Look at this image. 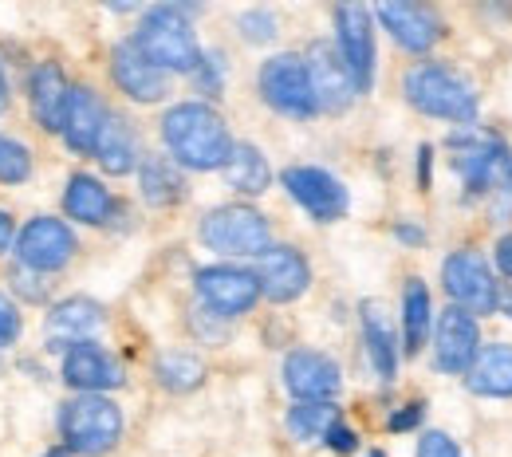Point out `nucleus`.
Here are the masks:
<instances>
[{"label": "nucleus", "mask_w": 512, "mask_h": 457, "mask_svg": "<svg viewBox=\"0 0 512 457\" xmlns=\"http://www.w3.org/2000/svg\"><path fill=\"white\" fill-rule=\"evenodd\" d=\"M327 446H331L335 454H351V450L359 446V438H355V430H347V426L339 422V426H335V430L327 434Z\"/></svg>", "instance_id": "obj_38"}, {"label": "nucleus", "mask_w": 512, "mask_h": 457, "mask_svg": "<svg viewBox=\"0 0 512 457\" xmlns=\"http://www.w3.org/2000/svg\"><path fill=\"white\" fill-rule=\"evenodd\" d=\"M457 174L469 194L512 197V154L501 138L489 134H453Z\"/></svg>", "instance_id": "obj_6"}, {"label": "nucleus", "mask_w": 512, "mask_h": 457, "mask_svg": "<svg viewBox=\"0 0 512 457\" xmlns=\"http://www.w3.org/2000/svg\"><path fill=\"white\" fill-rule=\"evenodd\" d=\"M8 280H12V288H16L24 300H32V304H44V300H48V284H40L44 272H32V268L16 264V268L8 272Z\"/></svg>", "instance_id": "obj_33"}, {"label": "nucleus", "mask_w": 512, "mask_h": 457, "mask_svg": "<svg viewBox=\"0 0 512 457\" xmlns=\"http://www.w3.org/2000/svg\"><path fill=\"white\" fill-rule=\"evenodd\" d=\"M103 327V308L87 296H75L52 308L48 316V339L52 347H79V343H91V335Z\"/></svg>", "instance_id": "obj_21"}, {"label": "nucleus", "mask_w": 512, "mask_h": 457, "mask_svg": "<svg viewBox=\"0 0 512 457\" xmlns=\"http://www.w3.org/2000/svg\"><path fill=\"white\" fill-rule=\"evenodd\" d=\"M430 327H434V308H430V292L422 280H410L406 284V296H402V331H406V355H418L430 339Z\"/></svg>", "instance_id": "obj_28"}, {"label": "nucleus", "mask_w": 512, "mask_h": 457, "mask_svg": "<svg viewBox=\"0 0 512 457\" xmlns=\"http://www.w3.org/2000/svg\"><path fill=\"white\" fill-rule=\"evenodd\" d=\"M406 99L414 111L446 123H473L477 119V91L473 83L446 64H418L406 75Z\"/></svg>", "instance_id": "obj_2"}, {"label": "nucleus", "mask_w": 512, "mask_h": 457, "mask_svg": "<svg viewBox=\"0 0 512 457\" xmlns=\"http://www.w3.org/2000/svg\"><path fill=\"white\" fill-rule=\"evenodd\" d=\"M201 379H205V363L197 355H190V351H166L158 359V383L166 391L186 394L193 387H201Z\"/></svg>", "instance_id": "obj_31"}, {"label": "nucleus", "mask_w": 512, "mask_h": 457, "mask_svg": "<svg viewBox=\"0 0 512 457\" xmlns=\"http://www.w3.org/2000/svg\"><path fill=\"white\" fill-rule=\"evenodd\" d=\"M442 284H446L453 308L469 312V316H489L497 312V280L489 272V264L477 253H453L442 264Z\"/></svg>", "instance_id": "obj_9"}, {"label": "nucleus", "mask_w": 512, "mask_h": 457, "mask_svg": "<svg viewBox=\"0 0 512 457\" xmlns=\"http://www.w3.org/2000/svg\"><path fill=\"white\" fill-rule=\"evenodd\" d=\"M193 284H197L201 304H205L213 316H221V320L245 316L256 300H260V280H256V272L233 268V264H213V268H201Z\"/></svg>", "instance_id": "obj_8"}, {"label": "nucleus", "mask_w": 512, "mask_h": 457, "mask_svg": "<svg viewBox=\"0 0 512 457\" xmlns=\"http://www.w3.org/2000/svg\"><path fill=\"white\" fill-rule=\"evenodd\" d=\"M335 426H339L335 402H296L288 410V430L296 442H327Z\"/></svg>", "instance_id": "obj_30"}, {"label": "nucleus", "mask_w": 512, "mask_h": 457, "mask_svg": "<svg viewBox=\"0 0 512 457\" xmlns=\"http://www.w3.org/2000/svg\"><path fill=\"white\" fill-rule=\"evenodd\" d=\"M284 190L300 209H308L316 221H339L347 213V190L339 178H331L320 166H288L284 170Z\"/></svg>", "instance_id": "obj_12"}, {"label": "nucleus", "mask_w": 512, "mask_h": 457, "mask_svg": "<svg viewBox=\"0 0 512 457\" xmlns=\"http://www.w3.org/2000/svg\"><path fill=\"white\" fill-rule=\"evenodd\" d=\"M103 123H107V107L103 99L91 91V87H71V99H67L64 111V142L75 150V154H95V142L103 134Z\"/></svg>", "instance_id": "obj_20"}, {"label": "nucleus", "mask_w": 512, "mask_h": 457, "mask_svg": "<svg viewBox=\"0 0 512 457\" xmlns=\"http://www.w3.org/2000/svg\"><path fill=\"white\" fill-rule=\"evenodd\" d=\"M398 237L410 241V245H418V241H422V229H414V225H398Z\"/></svg>", "instance_id": "obj_43"}, {"label": "nucleus", "mask_w": 512, "mask_h": 457, "mask_svg": "<svg viewBox=\"0 0 512 457\" xmlns=\"http://www.w3.org/2000/svg\"><path fill=\"white\" fill-rule=\"evenodd\" d=\"M497 312L512 316V284H497Z\"/></svg>", "instance_id": "obj_41"}, {"label": "nucleus", "mask_w": 512, "mask_h": 457, "mask_svg": "<svg viewBox=\"0 0 512 457\" xmlns=\"http://www.w3.org/2000/svg\"><path fill=\"white\" fill-rule=\"evenodd\" d=\"M67 454H71V450H52L48 457H67Z\"/></svg>", "instance_id": "obj_45"}, {"label": "nucleus", "mask_w": 512, "mask_h": 457, "mask_svg": "<svg viewBox=\"0 0 512 457\" xmlns=\"http://www.w3.org/2000/svg\"><path fill=\"white\" fill-rule=\"evenodd\" d=\"M8 107V79H4V67H0V111Z\"/></svg>", "instance_id": "obj_44"}, {"label": "nucleus", "mask_w": 512, "mask_h": 457, "mask_svg": "<svg viewBox=\"0 0 512 457\" xmlns=\"http://www.w3.org/2000/svg\"><path fill=\"white\" fill-rule=\"evenodd\" d=\"M64 209H67V217H75V221H83V225H107V217H111V209H115V197L107 194L103 182H95V178H87V174H75V178L67 182Z\"/></svg>", "instance_id": "obj_25"}, {"label": "nucleus", "mask_w": 512, "mask_h": 457, "mask_svg": "<svg viewBox=\"0 0 512 457\" xmlns=\"http://www.w3.org/2000/svg\"><path fill=\"white\" fill-rule=\"evenodd\" d=\"M12 249V221H8V213H0V253H8Z\"/></svg>", "instance_id": "obj_42"}, {"label": "nucleus", "mask_w": 512, "mask_h": 457, "mask_svg": "<svg viewBox=\"0 0 512 457\" xmlns=\"http://www.w3.org/2000/svg\"><path fill=\"white\" fill-rule=\"evenodd\" d=\"M477 351H481L477 320L449 304L438 316V327H434V367L446 371V375H465L473 367Z\"/></svg>", "instance_id": "obj_13"}, {"label": "nucleus", "mask_w": 512, "mask_h": 457, "mask_svg": "<svg viewBox=\"0 0 512 457\" xmlns=\"http://www.w3.org/2000/svg\"><path fill=\"white\" fill-rule=\"evenodd\" d=\"M28 174H32V154H28V146H20L16 138L0 134V182L20 186V182H28Z\"/></svg>", "instance_id": "obj_32"}, {"label": "nucleus", "mask_w": 512, "mask_h": 457, "mask_svg": "<svg viewBox=\"0 0 512 457\" xmlns=\"http://www.w3.org/2000/svg\"><path fill=\"white\" fill-rule=\"evenodd\" d=\"M304 67H308V79H312V91H316V107L320 111H347L351 107V99L359 91H355V79H351V71L343 64L339 48L316 40L308 48V56H304Z\"/></svg>", "instance_id": "obj_15"}, {"label": "nucleus", "mask_w": 512, "mask_h": 457, "mask_svg": "<svg viewBox=\"0 0 512 457\" xmlns=\"http://www.w3.org/2000/svg\"><path fill=\"white\" fill-rule=\"evenodd\" d=\"M422 402H410V406H402L394 418H390V430H410V426H418L422 422Z\"/></svg>", "instance_id": "obj_39"}, {"label": "nucleus", "mask_w": 512, "mask_h": 457, "mask_svg": "<svg viewBox=\"0 0 512 457\" xmlns=\"http://www.w3.org/2000/svg\"><path fill=\"white\" fill-rule=\"evenodd\" d=\"M363 343H367V355H371V367L379 371V379L390 383L398 371V335H394V324L379 300L363 304Z\"/></svg>", "instance_id": "obj_24"}, {"label": "nucleus", "mask_w": 512, "mask_h": 457, "mask_svg": "<svg viewBox=\"0 0 512 457\" xmlns=\"http://www.w3.org/2000/svg\"><path fill=\"white\" fill-rule=\"evenodd\" d=\"M95 158H99V166L107 174H130L138 166V142H134V131H130L127 119L107 115L103 134L95 142Z\"/></svg>", "instance_id": "obj_26"}, {"label": "nucleus", "mask_w": 512, "mask_h": 457, "mask_svg": "<svg viewBox=\"0 0 512 457\" xmlns=\"http://www.w3.org/2000/svg\"><path fill=\"white\" fill-rule=\"evenodd\" d=\"M16 335H20V316H16V304L0 292V347H8V343H16Z\"/></svg>", "instance_id": "obj_36"}, {"label": "nucleus", "mask_w": 512, "mask_h": 457, "mask_svg": "<svg viewBox=\"0 0 512 457\" xmlns=\"http://www.w3.org/2000/svg\"><path fill=\"white\" fill-rule=\"evenodd\" d=\"M260 95L272 111H280L288 119H312L320 111L308 67L300 56H272L260 67Z\"/></svg>", "instance_id": "obj_7"}, {"label": "nucleus", "mask_w": 512, "mask_h": 457, "mask_svg": "<svg viewBox=\"0 0 512 457\" xmlns=\"http://www.w3.org/2000/svg\"><path fill=\"white\" fill-rule=\"evenodd\" d=\"M28 99H32V115L44 131H60L64 127V111L67 99H71V87H67L64 71L56 64H40L32 71V83H28Z\"/></svg>", "instance_id": "obj_22"}, {"label": "nucleus", "mask_w": 512, "mask_h": 457, "mask_svg": "<svg viewBox=\"0 0 512 457\" xmlns=\"http://www.w3.org/2000/svg\"><path fill=\"white\" fill-rule=\"evenodd\" d=\"M142 197L158 209L186 197V182L170 158H142Z\"/></svg>", "instance_id": "obj_29"}, {"label": "nucleus", "mask_w": 512, "mask_h": 457, "mask_svg": "<svg viewBox=\"0 0 512 457\" xmlns=\"http://www.w3.org/2000/svg\"><path fill=\"white\" fill-rule=\"evenodd\" d=\"M197 83H201L205 91H213V95H217V87H221V56H205V52H201Z\"/></svg>", "instance_id": "obj_37"}, {"label": "nucleus", "mask_w": 512, "mask_h": 457, "mask_svg": "<svg viewBox=\"0 0 512 457\" xmlns=\"http://www.w3.org/2000/svg\"><path fill=\"white\" fill-rule=\"evenodd\" d=\"M162 142L170 158L186 170H225L233 138L225 119L205 103H178L162 119Z\"/></svg>", "instance_id": "obj_1"}, {"label": "nucleus", "mask_w": 512, "mask_h": 457, "mask_svg": "<svg viewBox=\"0 0 512 457\" xmlns=\"http://www.w3.org/2000/svg\"><path fill=\"white\" fill-rule=\"evenodd\" d=\"M201 241L225 257H264L272 249L268 221L253 205H217L213 213H205Z\"/></svg>", "instance_id": "obj_5"}, {"label": "nucleus", "mask_w": 512, "mask_h": 457, "mask_svg": "<svg viewBox=\"0 0 512 457\" xmlns=\"http://www.w3.org/2000/svg\"><path fill=\"white\" fill-rule=\"evenodd\" d=\"M469 391L481 398H512V347L509 343H489L477 351L473 367L465 371Z\"/></svg>", "instance_id": "obj_23"}, {"label": "nucleus", "mask_w": 512, "mask_h": 457, "mask_svg": "<svg viewBox=\"0 0 512 457\" xmlns=\"http://www.w3.org/2000/svg\"><path fill=\"white\" fill-rule=\"evenodd\" d=\"M241 32H245V40L264 44V40H272V36H276V16H272V12H264V8H253V12H245V16H241Z\"/></svg>", "instance_id": "obj_34"}, {"label": "nucleus", "mask_w": 512, "mask_h": 457, "mask_svg": "<svg viewBox=\"0 0 512 457\" xmlns=\"http://www.w3.org/2000/svg\"><path fill=\"white\" fill-rule=\"evenodd\" d=\"M64 383L83 394H103L123 387V367L95 343H79L64 355Z\"/></svg>", "instance_id": "obj_17"}, {"label": "nucleus", "mask_w": 512, "mask_h": 457, "mask_svg": "<svg viewBox=\"0 0 512 457\" xmlns=\"http://www.w3.org/2000/svg\"><path fill=\"white\" fill-rule=\"evenodd\" d=\"M60 434H64V450L71 454H107L123 438V410L107 394H79L60 414Z\"/></svg>", "instance_id": "obj_4"}, {"label": "nucleus", "mask_w": 512, "mask_h": 457, "mask_svg": "<svg viewBox=\"0 0 512 457\" xmlns=\"http://www.w3.org/2000/svg\"><path fill=\"white\" fill-rule=\"evenodd\" d=\"M75 257V233L56 217H32L16 237V261L32 272H60Z\"/></svg>", "instance_id": "obj_11"}, {"label": "nucleus", "mask_w": 512, "mask_h": 457, "mask_svg": "<svg viewBox=\"0 0 512 457\" xmlns=\"http://www.w3.org/2000/svg\"><path fill=\"white\" fill-rule=\"evenodd\" d=\"M256 280H260V292H264L272 304H292L296 296L308 292L312 268L304 261V253H296V249H288V245H276V249H268V253L260 257Z\"/></svg>", "instance_id": "obj_16"}, {"label": "nucleus", "mask_w": 512, "mask_h": 457, "mask_svg": "<svg viewBox=\"0 0 512 457\" xmlns=\"http://www.w3.org/2000/svg\"><path fill=\"white\" fill-rule=\"evenodd\" d=\"M375 16L383 20V28L394 36L398 48L406 52H430L438 40V20L430 8L422 4H402V0H386L375 8Z\"/></svg>", "instance_id": "obj_18"}, {"label": "nucleus", "mask_w": 512, "mask_h": 457, "mask_svg": "<svg viewBox=\"0 0 512 457\" xmlns=\"http://www.w3.org/2000/svg\"><path fill=\"white\" fill-rule=\"evenodd\" d=\"M418 457H461L457 450V442L442 434V430H430V434H422V442H418Z\"/></svg>", "instance_id": "obj_35"}, {"label": "nucleus", "mask_w": 512, "mask_h": 457, "mask_svg": "<svg viewBox=\"0 0 512 457\" xmlns=\"http://www.w3.org/2000/svg\"><path fill=\"white\" fill-rule=\"evenodd\" d=\"M134 48L158 71H197L201 64V48H197L190 20L174 4H158L142 16L134 32Z\"/></svg>", "instance_id": "obj_3"}, {"label": "nucleus", "mask_w": 512, "mask_h": 457, "mask_svg": "<svg viewBox=\"0 0 512 457\" xmlns=\"http://www.w3.org/2000/svg\"><path fill=\"white\" fill-rule=\"evenodd\" d=\"M497 268H501V272L512 280V233L497 241Z\"/></svg>", "instance_id": "obj_40"}, {"label": "nucleus", "mask_w": 512, "mask_h": 457, "mask_svg": "<svg viewBox=\"0 0 512 457\" xmlns=\"http://www.w3.org/2000/svg\"><path fill=\"white\" fill-rule=\"evenodd\" d=\"M284 387L296 394V402H331L343 387V375L339 363L327 359L323 351L300 347L284 359Z\"/></svg>", "instance_id": "obj_14"}, {"label": "nucleus", "mask_w": 512, "mask_h": 457, "mask_svg": "<svg viewBox=\"0 0 512 457\" xmlns=\"http://www.w3.org/2000/svg\"><path fill=\"white\" fill-rule=\"evenodd\" d=\"M335 32H339V56L355 79V91H371L375 83V28L371 8L363 4H339L335 8Z\"/></svg>", "instance_id": "obj_10"}, {"label": "nucleus", "mask_w": 512, "mask_h": 457, "mask_svg": "<svg viewBox=\"0 0 512 457\" xmlns=\"http://www.w3.org/2000/svg\"><path fill=\"white\" fill-rule=\"evenodd\" d=\"M111 75H115V83L123 87V95H130L134 103H158V99L166 95V71H158V67L150 64V60L134 48V40L115 48V56H111Z\"/></svg>", "instance_id": "obj_19"}, {"label": "nucleus", "mask_w": 512, "mask_h": 457, "mask_svg": "<svg viewBox=\"0 0 512 457\" xmlns=\"http://www.w3.org/2000/svg\"><path fill=\"white\" fill-rule=\"evenodd\" d=\"M371 457H383V454H371Z\"/></svg>", "instance_id": "obj_46"}, {"label": "nucleus", "mask_w": 512, "mask_h": 457, "mask_svg": "<svg viewBox=\"0 0 512 457\" xmlns=\"http://www.w3.org/2000/svg\"><path fill=\"white\" fill-rule=\"evenodd\" d=\"M225 182L233 186V190H241V194H264L268 190V182H272V170H268V158L249 146V142H237L233 146V154H229V162H225Z\"/></svg>", "instance_id": "obj_27"}]
</instances>
